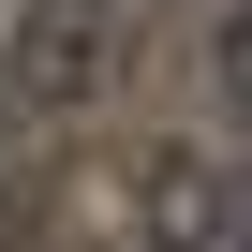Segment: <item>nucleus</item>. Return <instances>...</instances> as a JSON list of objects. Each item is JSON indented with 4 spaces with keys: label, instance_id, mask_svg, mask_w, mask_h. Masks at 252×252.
Returning <instances> with one entry per match:
<instances>
[{
    "label": "nucleus",
    "instance_id": "obj_2",
    "mask_svg": "<svg viewBox=\"0 0 252 252\" xmlns=\"http://www.w3.org/2000/svg\"><path fill=\"white\" fill-rule=\"evenodd\" d=\"M45 15H89V0H45Z\"/></svg>",
    "mask_w": 252,
    "mask_h": 252
},
{
    "label": "nucleus",
    "instance_id": "obj_1",
    "mask_svg": "<svg viewBox=\"0 0 252 252\" xmlns=\"http://www.w3.org/2000/svg\"><path fill=\"white\" fill-rule=\"evenodd\" d=\"M222 89L252 104V0H237V30H222Z\"/></svg>",
    "mask_w": 252,
    "mask_h": 252
}]
</instances>
